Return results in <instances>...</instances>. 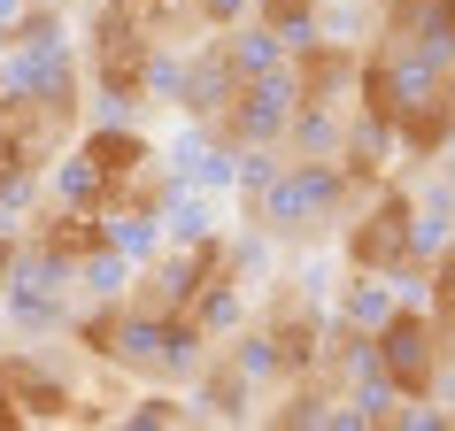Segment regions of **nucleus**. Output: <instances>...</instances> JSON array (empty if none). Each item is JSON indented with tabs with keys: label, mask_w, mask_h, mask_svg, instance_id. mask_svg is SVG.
Segmentation results:
<instances>
[{
	"label": "nucleus",
	"mask_w": 455,
	"mask_h": 431,
	"mask_svg": "<svg viewBox=\"0 0 455 431\" xmlns=\"http://www.w3.org/2000/svg\"><path fill=\"white\" fill-rule=\"evenodd\" d=\"M363 362H371V378L386 385V393H402V401H432L440 393V378H448V332L432 324L425 301H394V309L363 332Z\"/></svg>",
	"instance_id": "obj_2"
},
{
	"label": "nucleus",
	"mask_w": 455,
	"mask_h": 431,
	"mask_svg": "<svg viewBox=\"0 0 455 431\" xmlns=\"http://www.w3.org/2000/svg\"><path fill=\"white\" fill-rule=\"evenodd\" d=\"M16 286V239H8V231H0V293Z\"/></svg>",
	"instance_id": "obj_7"
},
{
	"label": "nucleus",
	"mask_w": 455,
	"mask_h": 431,
	"mask_svg": "<svg viewBox=\"0 0 455 431\" xmlns=\"http://www.w3.org/2000/svg\"><path fill=\"white\" fill-rule=\"evenodd\" d=\"M417 223H425V216H417V192L409 185H394V177L371 185L363 208L347 216V231H339L347 270H355V278H402V270H417V255H425V247H417Z\"/></svg>",
	"instance_id": "obj_3"
},
{
	"label": "nucleus",
	"mask_w": 455,
	"mask_h": 431,
	"mask_svg": "<svg viewBox=\"0 0 455 431\" xmlns=\"http://www.w3.org/2000/svg\"><path fill=\"white\" fill-rule=\"evenodd\" d=\"M93 85L116 108H132V100H147V85H155V62H163V31L147 24L132 0H100L93 8Z\"/></svg>",
	"instance_id": "obj_4"
},
{
	"label": "nucleus",
	"mask_w": 455,
	"mask_h": 431,
	"mask_svg": "<svg viewBox=\"0 0 455 431\" xmlns=\"http://www.w3.org/2000/svg\"><path fill=\"white\" fill-rule=\"evenodd\" d=\"M24 416H16V401H8V385H0V431H16Z\"/></svg>",
	"instance_id": "obj_8"
},
{
	"label": "nucleus",
	"mask_w": 455,
	"mask_h": 431,
	"mask_svg": "<svg viewBox=\"0 0 455 431\" xmlns=\"http://www.w3.org/2000/svg\"><path fill=\"white\" fill-rule=\"evenodd\" d=\"M0 385H8V401H16V416H24V424H54V416H85V401H77L70 385L54 378L47 362H31V355H0Z\"/></svg>",
	"instance_id": "obj_5"
},
{
	"label": "nucleus",
	"mask_w": 455,
	"mask_h": 431,
	"mask_svg": "<svg viewBox=\"0 0 455 431\" xmlns=\"http://www.w3.org/2000/svg\"><path fill=\"white\" fill-rule=\"evenodd\" d=\"M62 200L108 216V223L147 216L155 200H163V169H155L147 131H132V123H100V131L70 139V162H62Z\"/></svg>",
	"instance_id": "obj_1"
},
{
	"label": "nucleus",
	"mask_w": 455,
	"mask_h": 431,
	"mask_svg": "<svg viewBox=\"0 0 455 431\" xmlns=\"http://www.w3.org/2000/svg\"><path fill=\"white\" fill-rule=\"evenodd\" d=\"M255 31L293 47V39H309L316 31V0H255Z\"/></svg>",
	"instance_id": "obj_6"
}]
</instances>
